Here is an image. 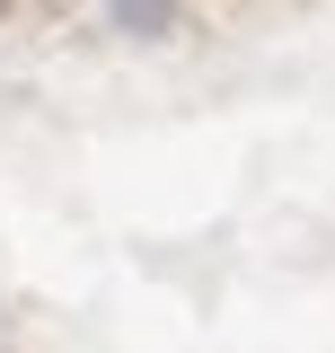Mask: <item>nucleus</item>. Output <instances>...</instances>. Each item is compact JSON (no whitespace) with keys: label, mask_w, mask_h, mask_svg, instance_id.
I'll list each match as a JSON object with an SVG mask.
<instances>
[{"label":"nucleus","mask_w":335,"mask_h":353,"mask_svg":"<svg viewBox=\"0 0 335 353\" xmlns=\"http://www.w3.org/2000/svg\"><path fill=\"white\" fill-rule=\"evenodd\" d=\"M97 27L124 44H168L185 27V0H97Z\"/></svg>","instance_id":"nucleus-1"}]
</instances>
